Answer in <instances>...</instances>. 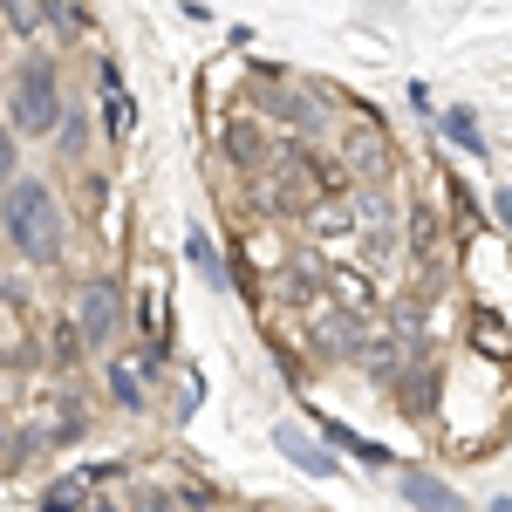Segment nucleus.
<instances>
[{
    "label": "nucleus",
    "instance_id": "obj_1",
    "mask_svg": "<svg viewBox=\"0 0 512 512\" xmlns=\"http://www.w3.org/2000/svg\"><path fill=\"white\" fill-rule=\"evenodd\" d=\"M7 246L28 253L35 267L62 260V212H55V198H48L41 178H21L14 164H7Z\"/></svg>",
    "mask_w": 512,
    "mask_h": 512
},
{
    "label": "nucleus",
    "instance_id": "obj_2",
    "mask_svg": "<svg viewBox=\"0 0 512 512\" xmlns=\"http://www.w3.org/2000/svg\"><path fill=\"white\" fill-rule=\"evenodd\" d=\"M342 185H349V178H342L335 164L315 171L301 151H287V158H274V171L260 178V205H267V212H301V205H315L321 192H342Z\"/></svg>",
    "mask_w": 512,
    "mask_h": 512
},
{
    "label": "nucleus",
    "instance_id": "obj_3",
    "mask_svg": "<svg viewBox=\"0 0 512 512\" xmlns=\"http://www.w3.org/2000/svg\"><path fill=\"white\" fill-rule=\"evenodd\" d=\"M55 123H62V89H55V69L28 62V69L14 76V130H28V137H48Z\"/></svg>",
    "mask_w": 512,
    "mask_h": 512
},
{
    "label": "nucleus",
    "instance_id": "obj_4",
    "mask_svg": "<svg viewBox=\"0 0 512 512\" xmlns=\"http://www.w3.org/2000/svg\"><path fill=\"white\" fill-rule=\"evenodd\" d=\"M110 328H117V287H82L76 294V335H82V349L89 342H110Z\"/></svg>",
    "mask_w": 512,
    "mask_h": 512
},
{
    "label": "nucleus",
    "instance_id": "obj_5",
    "mask_svg": "<svg viewBox=\"0 0 512 512\" xmlns=\"http://www.w3.org/2000/svg\"><path fill=\"white\" fill-rule=\"evenodd\" d=\"M226 151H233L239 164L260 158V130H253V123H233V130H226Z\"/></svg>",
    "mask_w": 512,
    "mask_h": 512
},
{
    "label": "nucleus",
    "instance_id": "obj_6",
    "mask_svg": "<svg viewBox=\"0 0 512 512\" xmlns=\"http://www.w3.org/2000/svg\"><path fill=\"white\" fill-rule=\"evenodd\" d=\"M349 335H355L349 321H328V328H321V342H328V349H335V355H349Z\"/></svg>",
    "mask_w": 512,
    "mask_h": 512
},
{
    "label": "nucleus",
    "instance_id": "obj_7",
    "mask_svg": "<svg viewBox=\"0 0 512 512\" xmlns=\"http://www.w3.org/2000/svg\"><path fill=\"white\" fill-rule=\"evenodd\" d=\"M7 28H14V35H28V28H35V14H28V0H7Z\"/></svg>",
    "mask_w": 512,
    "mask_h": 512
},
{
    "label": "nucleus",
    "instance_id": "obj_8",
    "mask_svg": "<svg viewBox=\"0 0 512 512\" xmlns=\"http://www.w3.org/2000/svg\"><path fill=\"white\" fill-rule=\"evenodd\" d=\"M410 492H417V499H431V506H451V492H444V485H431V478H410Z\"/></svg>",
    "mask_w": 512,
    "mask_h": 512
},
{
    "label": "nucleus",
    "instance_id": "obj_9",
    "mask_svg": "<svg viewBox=\"0 0 512 512\" xmlns=\"http://www.w3.org/2000/svg\"><path fill=\"white\" fill-rule=\"evenodd\" d=\"M185 253H192V260H198V267H205V274H212V280H219V260H212V246H205V239H198V233H192V246H185Z\"/></svg>",
    "mask_w": 512,
    "mask_h": 512
}]
</instances>
